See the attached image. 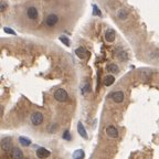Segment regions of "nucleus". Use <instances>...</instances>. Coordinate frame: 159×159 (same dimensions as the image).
<instances>
[{"label":"nucleus","instance_id":"7ed1b4c3","mask_svg":"<svg viewBox=\"0 0 159 159\" xmlns=\"http://www.w3.org/2000/svg\"><path fill=\"white\" fill-rule=\"evenodd\" d=\"M59 22V17L54 13H51L46 17V19H45V25H48V27H54L56 23Z\"/></svg>","mask_w":159,"mask_h":159},{"label":"nucleus","instance_id":"39448f33","mask_svg":"<svg viewBox=\"0 0 159 159\" xmlns=\"http://www.w3.org/2000/svg\"><path fill=\"white\" fill-rule=\"evenodd\" d=\"M112 98H113V101H114L115 103L120 104V103H123V102H124L125 95L122 91H116V92H114V93L112 94Z\"/></svg>","mask_w":159,"mask_h":159},{"label":"nucleus","instance_id":"f257e3e1","mask_svg":"<svg viewBox=\"0 0 159 159\" xmlns=\"http://www.w3.org/2000/svg\"><path fill=\"white\" fill-rule=\"evenodd\" d=\"M69 97V95L66 93V91L64 89H58L54 92V98L58 102H65Z\"/></svg>","mask_w":159,"mask_h":159},{"label":"nucleus","instance_id":"2eb2a0df","mask_svg":"<svg viewBox=\"0 0 159 159\" xmlns=\"http://www.w3.org/2000/svg\"><path fill=\"white\" fill-rule=\"evenodd\" d=\"M117 17H118L120 20H126L128 18V11L125 9H120L117 12Z\"/></svg>","mask_w":159,"mask_h":159},{"label":"nucleus","instance_id":"aec40b11","mask_svg":"<svg viewBox=\"0 0 159 159\" xmlns=\"http://www.w3.org/2000/svg\"><path fill=\"white\" fill-rule=\"evenodd\" d=\"M93 15H98V17H101L102 15V13H101V11H99L98 7L97 6H93Z\"/></svg>","mask_w":159,"mask_h":159},{"label":"nucleus","instance_id":"423d86ee","mask_svg":"<svg viewBox=\"0 0 159 159\" xmlns=\"http://www.w3.org/2000/svg\"><path fill=\"white\" fill-rule=\"evenodd\" d=\"M27 15H28V18L31 20H35L38 18V15H39V12H38V9L35 8V7H29L28 9H27Z\"/></svg>","mask_w":159,"mask_h":159},{"label":"nucleus","instance_id":"393cba45","mask_svg":"<svg viewBox=\"0 0 159 159\" xmlns=\"http://www.w3.org/2000/svg\"><path fill=\"white\" fill-rule=\"evenodd\" d=\"M87 92H89V84H85L84 89H83V93H87Z\"/></svg>","mask_w":159,"mask_h":159},{"label":"nucleus","instance_id":"412c9836","mask_svg":"<svg viewBox=\"0 0 159 159\" xmlns=\"http://www.w3.org/2000/svg\"><path fill=\"white\" fill-rule=\"evenodd\" d=\"M7 7H8L7 2H5V1L0 2V11H5V10L7 9Z\"/></svg>","mask_w":159,"mask_h":159},{"label":"nucleus","instance_id":"ddd939ff","mask_svg":"<svg viewBox=\"0 0 159 159\" xmlns=\"http://www.w3.org/2000/svg\"><path fill=\"white\" fill-rule=\"evenodd\" d=\"M12 158L15 159L23 158V153L19 148H13V150H12Z\"/></svg>","mask_w":159,"mask_h":159},{"label":"nucleus","instance_id":"4468645a","mask_svg":"<svg viewBox=\"0 0 159 159\" xmlns=\"http://www.w3.org/2000/svg\"><path fill=\"white\" fill-rule=\"evenodd\" d=\"M115 82V77L113 75H107L104 77V85L105 86H110Z\"/></svg>","mask_w":159,"mask_h":159},{"label":"nucleus","instance_id":"0eeeda50","mask_svg":"<svg viewBox=\"0 0 159 159\" xmlns=\"http://www.w3.org/2000/svg\"><path fill=\"white\" fill-rule=\"evenodd\" d=\"M106 134H107V136L110 137V138H116V137H118V130L116 129L115 126L110 125V126H108V127L106 128Z\"/></svg>","mask_w":159,"mask_h":159},{"label":"nucleus","instance_id":"f8f14e48","mask_svg":"<svg viewBox=\"0 0 159 159\" xmlns=\"http://www.w3.org/2000/svg\"><path fill=\"white\" fill-rule=\"evenodd\" d=\"M106 70H107V72H109V73H118L119 72V68L115 64V63H110V64H108L107 65V68H106Z\"/></svg>","mask_w":159,"mask_h":159},{"label":"nucleus","instance_id":"4be33fe9","mask_svg":"<svg viewBox=\"0 0 159 159\" xmlns=\"http://www.w3.org/2000/svg\"><path fill=\"white\" fill-rule=\"evenodd\" d=\"M4 31H5L6 33H8V34L15 35V31H13L12 29H9V28H5V29H4Z\"/></svg>","mask_w":159,"mask_h":159},{"label":"nucleus","instance_id":"1a4fd4ad","mask_svg":"<svg viewBox=\"0 0 159 159\" xmlns=\"http://www.w3.org/2000/svg\"><path fill=\"white\" fill-rule=\"evenodd\" d=\"M75 54H76V56L77 58H80V59H85L86 56H87V51L84 49V48H82V46H80V48H77V49L75 50Z\"/></svg>","mask_w":159,"mask_h":159},{"label":"nucleus","instance_id":"5701e85b","mask_svg":"<svg viewBox=\"0 0 159 159\" xmlns=\"http://www.w3.org/2000/svg\"><path fill=\"white\" fill-rule=\"evenodd\" d=\"M63 139H66V140H70V139H71V135H70L69 130L64 132V134H63Z\"/></svg>","mask_w":159,"mask_h":159},{"label":"nucleus","instance_id":"20e7f679","mask_svg":"<svg viewBox=\"0 0 159 159\" xmlns=\"http://www.w3.org/2000/svg\"><path fill=\"white\" fill-rule=\"evenodd\" d=\"M0 146H1V149H2V150H5V151H10V150L12 149V141H11V138H9V137L4 138L1 140Z\"/></svg>","mask_w":159,"mask_h":159},{"label":"nucleus","instance_id":"6ab92c4d","mask_svg":"<svg viewBox=\"0 0 159 159\" xmlns=\"http://www.w3.org/2000/svg\"><path fill=\"white\" fill-rule=\"evenodd\" d=\"M60 41H61V42H63L66 46H69L70 43H71L69 38H68V37H65V35H61V37H60Z\"/></svg>","mask_w":159,"mask_h":159},{"label":"nucleus","instance_id":"f03ea898","mask_svg":"<svg viewBox=\"0 0 159 159\" xmlns=\"http://www.w3.org/2000/svg\"><path fill=\"white\" fill-rule=\"evenodd\" d=\"M31 123L32 125H34V126H39L43 123V115L41 114L40 112H35L33 114L31 115Z\"/></svg>","mask_w":159,"mask_h":159},{"label":"nucleus","instance_id":"a211bd4d","mask_svg":"<svg viewBox=\"0 0 159 159\" xmlns=\"http://www.w3.org/2000/svg\"><path fill=\"white\" fill-rule=\"evenodd\" d=\"M117 56H118V59L122 61V62H125V61H127V59H128V54L125 52V51H120L118 54H117Z\"/></svg>","mask_w":159,"mask_h":159},{"label":"nucleus","instance_id":"b1692460","mask_svg":"<svg viewBox=\"0 0 159 159\" xmlns=\"http://www.w3.org/2000/svg\"><path fill=\"white\" fill-rule=\"evenodd\" d=\"M55 128H56V125L53 124V125H52V126H50L49 128H48V130H49L50 133H53V132H54V130H55Z\"/></svg>","mask_w":159,"mask_h":159},{"label":"nucleus","instance_id":"9b49d317","mask_svg":"<svg viewBox=\"0 0 159 159\" xmlns=\"http://www.w3.org/2000/svg\"><path fill=\"white\" fill-rule=\"evenodd\" d=\"M77 133L80 134L81 137H83V138L85 139L87 138V133H86L84 126H83V124H82L81 122H79V124H77Z\"/></svg>","mask_w":159,"mask_h":159},{"label":"nucleus","instance_id":"dca6fc26","mask_svg":"<svg viewBox=\"0 0 159 159\" xmlns=\"http://www.w3.org/2000/svg\"><path fill=\"white\" fill-rule=\"evenodd\" d=\"M84 151L82 150V149H79V150H76L74 154H73V158L74 159H81V158H84Z\"/></svg>","mask_w":159,"mask_h":159},{"label":"nucleus","instance_id":"9d476101","mask_svg":"<svg viewBox=\"0 0 159 159\" xmlns=\"http://www.w3.org/2000/svg\"><path fill=\"white\" fill-rule=\"evenodd\" d=\"M105 39L107 42H113L115 40V31L113 29H108L106 30L105 32Z\"/></svg>","mask_w":159,"mask_h":159},{"label":"nucleus","instance_id":"6e6552de","mask_svg":"<svg viewBox=\"0 0 159 159\" xmlns=\"http://www.w3.org/2000/svg\"><path fill=\"white\" fill-rule=\"evenodd\" d=\"M49 156H50V151L48 149L41 147V148H38V150H37V157L38 158H46Z\"/></svg>","mask_w":159,"mask_h":159},{"label":"nucleus","instance_id":"f3484780","mask_svg":"<svg viewBox=\"0 0 159 159\" xmlns=\"http://www.w3.org/2000/svg\"><path fill=\"white\" fill-rule=\"evenodd\" d=\"M19 141H20V144L22 145V146H30L31 145V140H30L29 138H25V137H19Z\"/></svg>","mask_w":159,"mask_h":159}]
</instances>
